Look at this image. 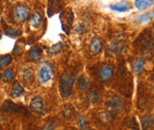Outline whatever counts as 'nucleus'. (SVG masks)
Segmentation results:
<instances>
[{"mask_svg": "<svg viewBox=\"0 0 154 130\" xmlns=\"http://www.w3.org/2000/svg\"><path fill=\"white\" fill-rule=\"evenodd\" d=\"M29 109L30 110H32L33 112L37 114L43 115L44 113H45V108L43 104V99L39 95L33 97L29 104Z\"/></svg>", "mask_w": 154, "mask_h": 130, "instance_id": "423d86ee", "label": "nucleus"}, {"mask_svg": "<svg viewBox=\"0 0 154 130\" xmlns=\"http://www.w3.org/2000/svg\"><path fill=\"white\" fill-rule=\"evenodd\" d=\"M152 18H153V11H152L149 14H141L137 16L135 19V22H137L138 23H146V22H150Z\"/></svg>", "mask_w": 154, "mask_h": 130, "instance_id": "6ab92c4d", "label": "nucleus"}, {"mask_svg": "<svg viewBox=\"0 0 154 130\" xmlns=\"http://www.w3.org/2000/svg\"><path fill=\"white\" fill-rule=\"evenodd\" d=\"M3 76H4V78H5V81H7V82H11V81H13V80H14V75L13 70H12V69H10V68L6 69V70L4 71Z\"/></svg>", "mask_w": 154, "mask_h": 130, "instance_id": "b1692460", "label": "nucleus"}, {"mask_svg": "<svg viewBox=\"0 0 154 130\" xmlns=\"http://www.w3.org/2000/svg\"><path fill=\"white\" fill-rule=\"evenodd\" d=\"M76 76L74 74L63 73L60 79V93L63 97L68 98L72 94V87L75 83Z\"/></svg>", "mask_w": 154, "mask_h": 130, "instance_id": "f257e3e1", "label": "nucleus"}, {"mask_svg": "<svg viewBox=\"0 0 154 130\" xmlns=\"http://www.w3.org/2000/svg\"><path fill=\"white\" fill-rule=\"evenodd\" d=\"M5 34L11 38H17V37H20L22 34V30L14 29L12 27H9V26L5 27Z\"/></svg>", "mask_w": 154, "mask_h": 130, "instance_id": "f3484780", "label": "nucleus"}, {"mask_svg": "<svg viewBox=\"0 0 154 130\" xmlns=\"http://www.w3.org/2000/svg\"><path fill=\"white\" fill-rule=\"evenodd\" d=\"M0 79H1V74H0Z\"/></svg>", "mask_w": 154, "mask_h": 130, "instance_id": "7c9ffc66", "label": "nucleus"}, {"mask_svg": "<svg viewBox=\"0 0 154 130\" xmlns=\"http://www.w3.org/2000/svg\"><path fill=\"white\" fill-rule=\"evenodd\" d=\"M145 64V61L142 58H138L134 61V64H133V71L135 75H139L142 73L143 67Z\"/></svg>", "mask_w": 154, "mask_h": 130, "instance_id": "ddd939ff", "label": "nucleus"}, {"mask_svg": "<svg viewBox=\"0 0 154 130\" xmlns=\"http://www.w3.org/2000/svg\"><path fill=\"white\" fill-rule=\"evenodd\" d=\"M37 75L38 79L41 84H46L54 76V68L48 62H43L39 64Z\"/></svg>", "mask_w": 154, "mask_h": 130, "instance_id": "f03ea898", "label": "nucleus"}, {"mask_svg": "<svg viewBox=\"0 0 154 130\" xmlns=\"http://www.w3.org/2000/svg\"><path fill=\"white\" fill-rule=\"evenodd\" d=\"M73 113H74V108L71 105H66L63 109V115L66 119L70 118L73 115Z\"/></svg>", "mask_w": 154, "mask_h": 130, "instance_id": "bb28decb", "label": "nucleus"}, {"mask_svg": "<svg viewBox=\"0 0 154 130\" xmlns=\"http://www.w3.org/2000/svg\"><path fill=\"white\" fill-rule=\"evenodd\" d=\"M103 45V39L100 37H94L90 43L89 50L94 55H95V54H98L102 51Z\"/></svg>", "mask_w": 154, "mask_h": 130, "instance_id": "0eeeda50", "label": "nucleus"}, {"mask_svg": "<svg viewBox=\"0 0 154 130\" xmlns=\"http://www.w3.org/2000/svg\"><path fill=\"white\" fill-rule=\"evenodd\" d=\"M29 57L33 60H39L42 55V50L39 48V46L35 45L33 46L29 51Z\"/></svg>", "mask_w": 154, "mask_h": 130, "instance_id": "dca6fc26", "label": "nucleus"}, {"mask_svg": "<svg viewBox=\"0 0 154 130\" xmlns=\"http://www.w3.org/2000/svg\"><path fill=\"white\" fill-rule=\"evenodd\" d=\"M88 101L90 104H97L100 101V95L96 91H92L88 94Z\"/></svg>", "mask_w": 154, "mask_h": 130, "instance_id": "5701e85b", "label": "nucleus"}, {"mask_svg": "<svg viewBox=\"0 0 154 130\" xmlns=\"http://www.w3.org/2000/svg\"><path fill=\"white\" fill-rule=\"evenodd\" d=\"M10 1H12V2H14V1H16V0H10Z\"/></svg>", "mask_w": 154, "mask_h": 130, "instance_id": "c85d7f7f", "label": "nucleus"}, {"mask_svg": "<svg viewBox=\"0 0 154 130\" xmlns=\"http://www.w3.org/2000/svg\"><path fill=\"white\" fill-rule=\"evenodd\" d=\"M41 21H42V16L39 13H35L34 14H32L30 17V22H29L31 28L34 29H38L41 23Z\"/></svg>", "mask_w": 154, "mask_h": 130, "instance_id": "2eb2a0df", "label": "nucleus"}, {"mask_svg": "<svg viewBox=\"0 0 154 130\" xmlns=\"http://www.w3.org/2000/svg\"><path fill=\"white\" fill-rule=\"evenodd\" d=\"M109 50L112 54H118L123 50V44L121 45L120 43L111 44L109 46Z\"/></svg>", "mask_w": 154, "mask_h": 130, "instance_id": "393cba45", "label": "nucleus"}, {"mask_svg": "<svg viewBox=\"0 0 154 130\" xmlns=\"http://www.w3.org/2000/svg\"><path fill=\"white\" fill-rule=\"evenodd\" d=\"M62 7L63 6L61 5L60 0H48V9H47L48 16L51 17L54 14L60 12V10L63 9Z\"/></svg>", "mask_w": 154, "mask_h": 130, "instance_id": "6e6552de", "label": "nucleus"}, {"mask_svg": "<svg viewBox=\"0 0 154 130\" xmlns=\"http://www.w3.org/2000/svg\"><path fill=\"white\" fill-rule=\"evenodd\" d=\"M60 21H61V24H62V28L65 24V27L63 29V30L65 31L68 34V30L70 29L72 21H73V13L69 8H68L67 10H64L60 14Z\"/></svg>", "mask_w": 154, "mask_h": 130, "instance_id": "39448f33", "label": "nucleus"}, {"mask_svg": "<svg viewBox=\"0 0 154 130\" xmlns=\"http://www.w3.org/2000/svg\"><path fill=\"white\" fill-rule=\"evenodd\" d=\"M22 51V49L20 47V46H18V45H17V46H15V47H14V54L21 53Z\"/></svg>", "mask_w": 154, "mask_h": 130, "instance_id": "cd10ccee", "label": "nucleus"}, {"mask_svg": "<svg viewBox=\"0 0 154 130\" xmlns=\"http://www.w3.org/2000/svg\"><path fill=\"white\" fill-rule=\"evenodd\" d=\"M12 56L10 54H3L0 55V69H4L11 63Z\"/></svg>", "mask_w": 154, "mask_h": 130, "instance_id": "aec40b11", "label": "nucleus"}, {"mask_svg": "<svg viewBox=\"0 0 154 130\" xmlns=\"http://www.w3.org/2000/svg\"><path fill=\"white\" fill-rule=\"evenodd\" d=\"M29 15V8L24 5H18L14 9V18L17 23H22Z\"/></svg>", "mask_w": 154, "mask_h": 130, "instance_id": "20e7f679", "label": "nucleus"}, {"mask_svg": "<svg viewBox=\"0 0 154 130\" xmlns=\"http://www.w3.org/2000/svg\"><path fill=\"white\" fill-rule=\"evenodd\" d=\"M22 105L16 104L10 100L5 101L4 103V104L2 105V110L6 111V112H18L19 110H22Z\"/></svg>", "mask_w": 154, "mask_h": 130, "instance_id": "9d476101", "label": "nucleus"}, {"mask_svg": "<svg viewBox=\"0 0 154 130\" xmlns=\"http://www.w3.org/2000/svg\"><path fill=\"white\" fill-rule=\"evenodd\" d=\"M63 44L62 43H57L54 45H52L48 50H47V53L49 55H54V54H59L62 50H63Z\"/></svg>", "mask_w": 154, "mask_h": 130, "instance_id": "412c9836", "label": "nucleus"}, {"mask_svg": "<svg viewBox=\"0 0 154 130\" xmlns=\"http://www.w3.org/2000/svg\"><path fill=\"white\" fill-rule=\"evenodd\" d=\"M79 87L80 88V90L82 91H86L87 88H88V85H89V79H88L87 77H85L84 75H81L79 79Z\"/></svg>", "mask_w": 154, "mask_h": 130, "instance_id": "4be33fe9", "label": "nucleus"}, {"mask_svg": "<svg viewBox=\"0 0 154 130\" xmlns=\"http://www.w3.org/2000/svg\"><path fill=\"white\" fill-rule=\"evenodd\" d=\"M24 94V89L22 86L19 83V82H16L14 87L12 88V91H11V95L14 97V98H18L20 96H22V94Z\"/></svg>", "mask_w": 154, "mask_h": 130, "instance_id": "4468645a", "label": "nucleus"}, {"mask_svg": "<svg viewBox=\"0 0 154 130\" xmlns=\"http://www.w3.org/2000/svg\"><path fill=\"white\" fill-rule=\"evenodd\" d=\"M78 127L82 130L88 129V121L85 118V116H80L78 119Z\"/></svg>", "mask_w": 154, "mask_h": 130, "instance_id": "a878e982", "label": "nucleus"}, {"mask_svg": "<svg viewBox=\"0 0 154 130\" xmlns=\"http://www.w3.org/2000/svg\"><path fill=\"white\" fill-rule=\"evenodd\" d=\"M142 121H143V129L148 130L149 128H151L152 127V125H153V116L152 114L144 116L142 119Z\"/></svg>", "mask_w": 154, "mask_h": 130, "instance_id": "a211bd4d", "label": "nucleus"}, {"mask_svg": "<svg viewBox=\"0 0 154 130\" xmlns=\"http://www.w3.org/2000/svg\"><path fill=\"white\" fill-rule=\"evenodd\" d=\"M125 100L119 96H113L107 103V107L113 113H120L125 110Z\"/></svg>", "mask_w": 154, "mask_h": 130, "instance_id": "7ed1b4c3", "label": "nucleus"}, {"mask_svg": "<svg viewBox=\"0 0 154 130\" xmlns=\"http://www.w3.org/2000/svg\"><path fill=\"white\" fill-rule=\"evenodd\" d=\"M112 75H113V70L111 67L108 66V65L103 66L99 71V76H100L101 79L103 81H107V80L110 79Z\"/></svg>", "mask_w": 154, "mask_h": 130, "instance_id": "9b49d317", "label": "nucleus"}, {"mask_svg": "<svg viewBox=\"0 0 154 130\" xmlns=\"http://www.w3.org/2000/svg\"><path fill=\"white\" fill-rule=\"evenodd\" d=\"M0 39H1V33H0Z\"/></svg>", "mask_w": 154, "mask_h": 130, "instance_id": "c756f323", "label": "nucleus"}, {"mask_svg": "<svg viewBox=\"0 0 154 130\" xmlns=\"http://www.w3.org/2000/svg\"><path fill=\"white\" fill-rule=\"evenodd\" d=\"M134 4L138 10L142 11L151 7L153 5V0H134Z\"/></svg>", "mask_w": 154, "mask_h": 130, "instance_id": "f8f14e48", "label": "nucleus"}, {"mask_svg": "<svg viewBox=\"0 0 154 130\" xmlns=\"http://www.w3.org/2000/svg\"><path fill=\"white\" fill-rule=\"evenodd\" d=\"M110 8L111 10L119 13H125L131 9V5L128 1H120L119 3H116L115 5H110Z\"/></svg>", "mask_w": 154, "mask_h": 130, "instance_id": "1a4fd4ad", "label": "nucleus"}]
</instances>
